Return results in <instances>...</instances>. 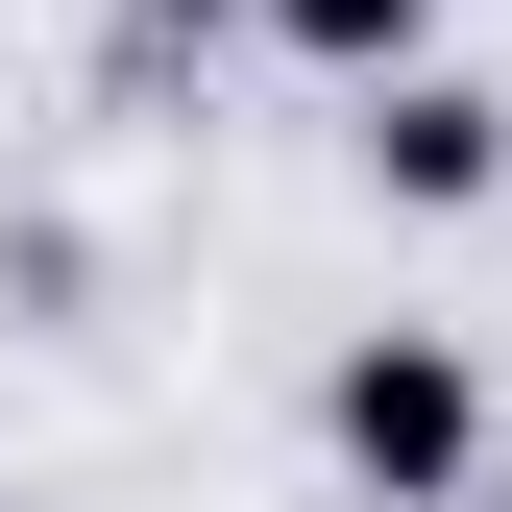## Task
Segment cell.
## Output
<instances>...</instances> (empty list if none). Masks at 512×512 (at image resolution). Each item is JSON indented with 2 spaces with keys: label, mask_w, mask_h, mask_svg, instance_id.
Wrapping results in <instances>:
<instances>
[{
  "label": "cell",
  "mask_w": 512,
  "mask_h": 512,
  "mask_svg": "<svg viewBox=\"0 0 512 512\" xmlns=\"http://www.w3.org/2000/svg\"><path fill=\"white\" fill-rule=\"evenodd\" d=\"M317 464L366 512H464L488 488V342L464 317H342L317 342Z\"/></svg>",
  "instance_id": "obj_1"
},
{
  "label": "cell",
  "mask_w": 512,
  "mask_h": 512,
  "mask_svg": "<svg viewBox=\"0 0 512 512\" xmlns=\"http://www.w3.org/2000/svg\"><path fill=\"white\" fill-rule=\"evenodd\" d=\"M366 196H391V220H488L512 196V98L488 74H391V98H366Z\"/></svg>",
  "instance_id": "obj_2"
},
{
  "label": "cell",
  "mask_w": 512,
  "mask_h": 512,
  "mask_svg": "<svg viewBox=\"0 0 512 512\" xmlns=\"http://www.w3.org/2000/svg\"><path fill=\"white\" fill-rule=\"evenodd\" d=\"M244 25H269L293 74H342V98H391V74H439V0H244Z\"/></svg>",
  "instance_id": "obj_3"
},
{
  "label": "cell",
  "mask_w": 512,
  "mask_h": 512,
  "mask_svg": "<svg viewBox=\"0 0 512 512\" xmlns=\"http://www.w3.org/2000/svg\"><path fill=\"white\" fill-rule=\"evenodd\" d=\"M122 25H244V0H122Z\"/></svg>",
  "instance_id": "obj_4"
}]
</instances>
